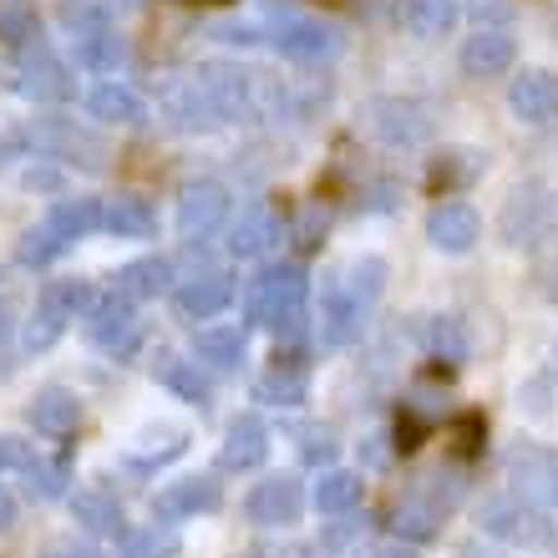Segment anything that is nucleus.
Wrapping results in <instances>:
<instances>
[{
  "label": "nucleus",
  "instance_id": "obj_34",
  "mask_svg": "<svg viewBox=\"0 0 558 558\" xmlns=\"http://www.w3.org/2000/svg\"><path fill=\"white\" fill-rule=\"evenodd\" d=\"M457 15H462L457 0H407V26H412L416 36H426V41L447 36V31L457 26Z\"/></svg>",
  "mask_w": 558,
  "mask_h": 558
},
{
  "label": "nucleus",
  "instance_id": "obj_11",
  "mask_svg": "<svg viewBox=\"0 0 558 558\" xmlns=\"http://www.w3.org/2000/svg\"><path fill=\"white\" fill-rule=\"evenodd\" d=\"M315 330H320V345H330V351H340V345L361 340V330H366V305L345 290V279H330V284H325L320 320H315Z\"/></svg>",
  "mask_w": 558,
  "mask_h": 558
},
{
  "label": "nucleus",
  "instance_id": "obj_32",
  "mask_svg": "<svg viewBox=\"0 0 558 558\" xmlns=\"http://www.w3.org/2000/svg\"><path fill=\"white\" fill-rule=\"evenodd\" d=\"M441 513H447V502L426 498V493H412V498H401V508H397V533L412 538V544H426V538L441 533Z\"/></svg>",
  "mask_w": 558,
  "mask_h": 558
},
{
  "label": "nucleus",
  "instance_id": "obj_22",
  "mask_svg": "<svg viewBox=\"0 0 558 558\" xmlns=\"http://www.w3.org/2000/svg\"><path fill=\"white\" fill-rule=\"evenodd\" d=\"M162 107H168V118H173L178 133H208V128H219V112H214V102H208V92L198 87V76L173 82L168 97H162Z\"/></svg>",
  "mask_w": 558,
  "mask_h": 558
},
{
  "label": "nucleus",
  "instance_id": "obj_40",
  "mask_svg": "<svg viewBox=\"0 0 558 558\" xmlns=\"http://www.w3.org/2000/svg\"><path fill=\"white\" fill-rule=\"evenodd\" d=\"M178 554V533L173 529H137L122 533L118 558H173Z\"/></svg>",
  "mask_w": 558,
  "mask_h": 558
},
{
  "label": "nucleus",
  "instance_id": "obj_4",
  "mask_svg": "<svg viewBox=\"0 0 558 558\" xmlns=\"http://www.w3.org/2000/svg\"><path fill=\"white\" fill-rule=\"evenodd\" d=\"M558 223V198L548 183H518L498 214V234L508 244H538Z\"/></svg>",
  "mask_w": 558,
  "mask_h": 558
},
{
  "label": "nucleus",
  "instance_id": "obj_36",
  "mask_svg": "<svg viewBox=\"0 0 558 558\" xmlns=\"http://www.w3.org/2000/svg\"><path fill=\"white\" fill-rule=\"evenodd\" d=\"M46 219L57 223L61 234H66V239L76 244L82 234H92V229H102V198H61V204L51 208Z\"/></svg>",
  "mask_w": 558,
  "mask_h": 558
},
{
  "label": "nucleus",
  "instance_id": "obj_6",
  "mask_svg": "<svg viewBox=\"0 0 558 558\" xmlns=\"http://www.w3.org/2000/svg\"><path fill=\"white\" fill-rule=\"evenodd\" d=\"M508 483L523 502L554 513L558 508V457L548 447H533V441H518L508 452Z\"/></svg>",
  "mask_w": 558,
  "mask_h": 558
},
{
  "label": "nucleus",
  "instance_id": "obj_7",
  "mask_svg": "<svg viewBox=\"0 0 558 558\" xmlns=\"http://www.w3.org/2000/svg\"><path fill=\"white\" fill-rule=\"evenodd\" d=\"M229 214H234V198H229V189H223L219 178H198V183H189V189L178 193V234L193 239V244L219 234L223 223H229Z\"/></svg>",
  "mask_w": 558,
  "mask_h": 558
},
{
  "label": "nucleus",
  "instance_id": "obj_8",
  "mask_svg": "<svg viewBox=\"0 0 558 558\" xmlns=\"http://www.w3.org/2000/svg\"><path fill=\"white\" fill-rule=\"evenodd\" d=\"M269 41H275L279 57H290V61H330L345 46V36H340V26L315 21V15H284Z\"/></svg>",
  "mask_w": 558,
  "mask_h": 558
},
{
  "label": "nucleus",
  "instance_id": "obj_27",
  "mask_svg": "<svg viewBox=\"0 0 558 558\" xmlns=\"http://www.w3.org/2000/svg\"><path fill=\"white\" fill-rule=\"evenodd\" d=\"M102 229L118 239H147L158 229V214H153V204L137 198V193H118V198L102 204Z\"/></svg>",
  "mask_w": 558,
  "mask_h": 558
},
{
  "label": "nucleus",
  "instance_id": "obj_19",
  "mask_svg": "<svg viewBox=\"0 0 558 558\" xmlns=\"http://www.w3.org/2000/svg\"><path fill=\"white\" fill-rule=\"evenodd\" d=\"M508 107H513L518 122H533V128L558 122V72L513 76V87H508Z\"/></svg>",
  "mask_w": 558,
  "mask_h": 558
},
{
  "label": "nucleus",
  "instance_id": "obj_10",
  "mask_svg": "<svg viewBox=\"0 0 558 558\" xmlns=\"http://www.w3.org/2000/svg\"><path fill=\"white\" fill-rule=\"evenodd\" d=\"M244 513H250V523H259V529H290V523H300V513H305V487H300V477H284V472L265 477V483H254Z\"/></svg>",
  "mask_w": 558,
  "mask_h": 558
},
{
  "label": "nucleus",
  "instance_id": "obj_30",
  "mask_svg": "<svg viewBox=\"0 0 558 558\" xmlns=\"http://www.w3.org/2000/svg\"><path fill=\"white\" fill-rule=\"evenodd\" d=\"M72 46H76V66H87V72H118L128 61V41L112 26L82 31V36H72Z\"/></svg>",
  "mask_w": 558,
  "mask_h": 558
},
{
  "label": "nucleus",
  "instance_id": "obj_28",
  "mask_svg": "<svg viewBox=\"0 0 558 558\" xmlns=\"http://www.w3.org/2000/svg\"><path fill=\"white\" fill-rule=\"evenodd\" d=\"M193 355L214 371H234L244 361V325H204L193 336Z\"/></svg>",
  "mask_w": 558,
  "mask_h": 558
},
{
  "label": "nucleus",
  "instance_id": "obj_12",
  "mask_svg": "<svg viewBox=\"0 0 558 558\" xmlns=\"http://www.w3.org/2000/svg\"><path fill=\"white\" fill-rule=\"evenodd\" d=\"M31 147L41 158H66V162H87V168H102V143L92 133H82L76 122L66 118H41L31 122Z\"/></svg>",
  "mask_w": 558,
  "mask_h": 558
},
{
  "label": "nucleus",
  "instance_id": "obj_43",
  "mask_svg": "<svg viewBox=\"0 0 558 558\" xmlns=\"http://www.w3.org/2000/svg\"><path fill=\"white\" fill-rule=\"evenodd\" d=\"M162 386L178 391L183 401H208V376L198 371V361H168L162 366Z\"/></svg>",
  "mask_w": 558,
  "mask_h": 558
},
{
  "label": "nucleus",
  "instance_id": "obj_57",
  "mask_svg": "<svg viewBox=\"0 0 558 558\" xmlns=\"http://www.w3.org/2000/svg\"><path fill=\"white\" fill-rule=\"evenodd\" d=\"M178 5H223V0H178Z\"/></svg>",
  "mask_w": 558,
  "mask_h": 558
},
{
  "label": "nucleus",
  "instance_id": "obj_38",
  "mask_svg": "<svg viewBox=\"0 0 558 558\" xmlns=\"http://www.w3.org/2000/svg\"><path fill=\"white\" fill-rule=\"evenodd\" d=\"M41 36V15L31 0H0V41L5 46H31Z\"/></svg>",
  "mask_w": 558,
  "mask_h": 558
},
{
  "label": "nucleus",
  "instance_id": "obj_56",
  "mask_svg": "<svg viewBox=\"0 0 558 558\" xmlns=\"http://www.w3.org/2000/svg\"><path fill=\"white\" fill-rule=\"evenodd\" d=\"M457 558H498V554H487V548H477V544H472V548H462V554H457Z\"/></svg>",
  "mask_w": 558,
  "mask_h": 558
},
{
  "label": "nucleus",
  "instance_id": "obj_33",
  "mask_svg": "<svg viewBox=\"0 0 558 558\" xmlns=\"http://www.w3.org/2000/svg\"><path fill=\"white\" fill-rule=\"evenodd\" d=\"M361 472H320V483H315V513H351L355 502H361Z\"/></svg>",
  "mask_w": 558,
  "mask_h": 558
},
{
  "label": "nucleus",
  "instance_id": "obj_39",
  "mask_svg": "<svg viewBox=\"0 0 558 558\" xmlns=\"http://www.w3.org/2000/svg\"><path fill=\"white\" fill-rule=\"evenodd\" d=\"M483 173V153H447V158H437L432 162V189H441V193H452V189H462V183H472V178Z\"/></svg>",
  "mask_w": 558,
  "mask_h": 558
},
{
  "label": "nucleus",
  "instance_id": "obj_13",
  "mask_svg": "<svg viewBox=\"0 0 558 558\" xmlns=\"http://www.w3.org/2000/svg\"><path fill=\"white\" fill-rule=\"evenodd\" d=\"M366 122H371V133L391 147H422L426 137H432V118H426L416 102H407V97H381V102H371Z\"/></svg>",
  "mask_w": 558,
  "mask_h": 558
},
{
  "label": "nucleus",
  "instance_id": "obj_3",
  "mask_svg": "<svg viewBox=\"0 0 558 558\" xmlns=\"http://www.w3.org/2000/svg\"><path fill=\"white\" fill-rule=\"evenodd\" d=\"M92 305H97V294H92L87 279H51L41 290V305H36V315H31V325H26V351H46V345H51L76 315H87Z\"/></svg>",
  "mask_w": 558,
  "mask_h": 558
},
{
  "label": "nucleus",
  "instance_id": "obj_58",
  "mask_svg": "<svg viewBox=\"0 0 558 558\" xmlns=\"http://www.w3.org/2000/svg\"><path fill=\"white\" fill-rule=\"evenodd\" d=\"M254 558H259V554H254Z\"/></svg>",
  "mask_w": 558,
  "mask_h": 558
},
{
  "label": "nucleus",
  "instance_id": "obj_21",
  "mask_svg": "<svg viewBox=\"0 0 558 558\" xmlns=\"http://www.w3.org/2000/svg\"><path fill=\"white\" fill-rule=\"evenodd\" d=\"M279 234H284V223H279L275 208L250 204L234 219V229H229V254H239V259H259V254H269L279 244Z\"/></svg>",
  "mask_w": 558,
  "mask_h": 558
},
{
  "label": "nucleus",
  "instance_id": "obj_47",
  "mask_svg": "<svg viewBox=\"0 0 558 558\" xmlns=\"http://www.w3.org/2000/svg\"><path fill=\"white\" fill-rule=\"evenodd\" d=\"M468 15L477 21V31L483 26L508 31V21H513V0H468Z\"/></svg>",
  "mask_w": 558,
  "mask_h": 558
},
{
  "label": "nucleus",
  "instance_id": "obj_55",
  "mask_svg": "<svg viewBox=\"0 0 558 558\" xmlns=\"http://www.w3.org/2000/svg\"><path fill=\"white\" fill-rule=\"evenodd\" d=\"M5 336H11V300H0V345H5Z\"/></svg>",
  "mask_w": 558,
  "mask_h": 558
},
{
  "label": "nucleus",
  "instance_id": "obj_15",
  "mask_svg": "<svg viewBox=\"0 0 558 558\" xmlns=\"http://www.w3.org/2000/svg\"><path fill=\"white\" fill-rule=\"evenodd\" d=\"M173 300L183 320H214V315H223V310L234 305V279L223 275V269H204V275L183 279L173 290Z\"/></svg>",
  "mask_w": 558,
  "mask_h": 558
},
{
  "label": "nucleus",
  "instance_id": "obj_53",
  "mask_svg": "<svg viewBox=\"0 0 558 558\" xmlns=\"http://www.w3.org/2000/svg\"><path fill=\"white\" fill-rule=\"evenodd\" d=\"M544 290H548V300L558 305V259L554 265H544Z\"/></svg>",
  "mask_w": 558,
  "mask_h": 558
},
{
  "label": "nucleus",
  "instance_id": "obj_17",
  "mask_svg": "<svg viewBox=\"0 0 558 558\" xmlns=\"http://www.w3.org/2000/svg\"><path fill=\"white\" fill-rule=\"evenodd\" d=\"M269 457V426L259 416H234L219 441V472H254Z\"/></svg>",
  "mask_w": 558,
  "mask_h": 558
},
{
  "label": "nucleus",
  "instance_id": "obj_5",
  "mask_svg": "<svg viewBox=\"0 0 558 558\" xmlns=\"http://www.w3.org/2000/svg\"><path fill=\"white\" fill-rule=\"evenodd\" d=\"M198 87L208 92V102H214V112H219V122H244V118H254L259 107H265V82L254 72H239V66H198Z\"/></svg>",
  "mask_w": 558,
  "mask_h": 558
},
{
  "label": "nucleus",
  "instance_id": "obj_45",
  "mask_svg": "<svg viewBox=\"0 0 558 558\" xmlns=\"http://www.w3.org/2000/svg\"><path fill=\"white\" fill-rule=\"evenodd\" d=\"M336 452H340V441H336V432H330V426H305V432H300V457H305L310 468L336 462Z\"/></svg>",
  "mask_w": 558,
  "mask_h": 558
},
{
  "label": "nucleus",
  "instance_id": "obj_50",
  "mask_svg": "<svg viewBox=\"0 0 558 558\" xmlns=\"http://www.w3.org/2000/svg\"><path fill=\"white\" fill-rule=\"evenodd\" d=\"M214 36L219 41H229V46H254L259 36H254V26H214Z\"/></svg>",
  "mask_w": 558,
  "mask_h": 558
},
{
  "label": "nucleus",
  "instance_id": "obj_37",
  "mask_svg": "<svg viewBox=\"0 0 558 558\" xmlns=\"http://www.w3.org/2000/svg\"><path fill=\"white\" fill-rule=\"evenodd\" d=\"M26 498L31 502H51V498H61V493H66V477H72V468H66V462H46V457H31L26 468Z\"/></svg>",
  "mask_w": 558,
  "mask_h": 558
},
{
  "label": "nucleus",
  "instance_id": "obj_51",
  "mask_svg": "<svg viewBox=\"0 0 558 558\" xmlns=\"http://www.w3.org/2000/svg\"><path fill=\"white\" fill-rule=\"evenodd\" d=\"M5 529H15V498L0 487V533H5Z\"/></svg>",
  "mask_w": 558,
  "mask_h": 558
},
{
  "label": "nucleus",
  "instance_id": "obj_46",
  "mask_svg": "<svg viewBox=\"0 0 558 558\" xmlns=\"http://www.w3.org/2000/svg\"><path fill=\"white\" fill-rule=\"evenodd\" d=\"M483 437H487V422L477 412H468V416H457V422H452V447L462 457H477V452H483Z\"/></svg>",
  "mask_w": 558,
  "mask_h": 558
},
{
  "label": "nucleus",
  "instance_id": "obj_31",
  "mask_svg": "<svg viewBox=\"0 0 558 558\" xmlns=\"http://www.w3.org/2000/svg\"><path fill=\"white\" fill-rule=\"evenodd\" d=\"M422 345L432 361H447V366H462L468 361V330H462V320L457 315H432V320L422 325Z\"/></svg>",
  "mask_w": 558,
  "mask_h": 558
},
{
  "label": "nucleus",
  "instance_id": "obj_9",
  "mask_svg": "<svg viewBox=\"0 0 558 558\" xmlns=\"http://www.w3.org/2000/svg\"><path fill=\"white\" fill-rule=\"evenodd\" d=\"M21 97H31V102H72L76 92V76L66 72V61L51 57V46L31 41L26 57H21Z\"/></svg>",
  "mask_w": 558,
  "mask_h": 558
},
{
  "label": "nucleus",
  "instance_id": "obj_41",
  "mask_svg": "<svg viewBox=\"0 0 558 558\" xmlns=\"http://www.w3.org/2000/svg\"><path fill=\"white\" fill-rule=\"evenodd\" d=\"M147 447H133V468H162V462H173L189 441H183V432L178 426H162V432H147Z\"/></svg>",
  "mask_w": 558,
  "mask_h": 558
},
{
  "label": "nucleus",
  "instance_id": "obj_2",
  "mask_svg": "<svg viewBox=\"0 0 558 558\" xmlns=\"http://www.w3.org/2000/svg\"><path fill=\"white\" fill-rule=\"evenodd\" d=\"M477 523H483V533H493V538H502V544H513V548H548L554 544V523L544 518V508L523 502L518 493L487 498L483 508H477Z\"/></svg>",
  "mask_w": 558,
  "mask_h": 558
},
{
  "label": "nucleus",
  "instance_id": "obj_14",
  "mask_svg": "<svg viewBox=\"0 0 558 558\" xmlns=\"http://www.w3.org/2000/svg\"><path fill=\"white\" fill-rule=\"evenodd\" d=\"M87 336L92 345H102V351L122 355V351H133V340H137V310L128 294H102L97 305L87 310Z\"/></svg>",
  "mask_w": 558,
  "mask_h": 558
},
{
  "label": "nucleus",
  "instance_id": "obj_49",
  "mask_svg": "<svg viewBox=\"0 0 558 558\" xmlns=\"http://www.w3.org/2000/svg\"><path fill=\"white\" fill-rule=\"evenodd\" d=\"M31 462V441L21 437H0V472H21Z\"/></svg>",
  "mask_w": 558,
  "mask_h": 558
},
{
  "label": "nucleus",
  "instance_id": "obj_44",
  "mask_svg": "<svg viewBox=\"0 0 558 558\" xmlns=\"http://www.w3.org/2000/svg\"><path fill=\"white\" fill-rule=\"evenodd\" d=\"M345 290H351L361 305H371V300L386 290V265L381 259H355V265L345 269Z\"/></svg>",
  "mask_w": 558,
  "mask_h": 558
},
{
  "label": "nucleus",
  "instance_id": "obj_35",
  "mask_svg": "<svg viewBox=\"0 0 558 558\" xmlns=\"http://www.w3.org/2000/svg\"><path fill=\"white\" fill-rule=\"evenodd\" d=\"M72 250V239L61 234L57 223L46 219V223H36V229H26V234H21V244H15V259H21V265H51V259H57V254H66Z\"/></svg>",
  "mask_w": 558,
  "mask_h": 558
},
{
  "label": "nucleus",
  "instance_id": "obj_1",
  "mask_svg": "<svg viewBox=\"0 0 558 558\" xmlns=\"http://www.w3.org/2000/svg\"><path fill=\"white\" fill-rule=\"evenodd\" d=\"M305 305H310V279L300 265H269L244 294L250 325H269L279 336H300L305 330Z\"/></svg>",
  "mask_w": 558,
  "mask_h": 558
},
{
  "label": "nucleus",
  "instance_id": "obj_52",
  "mask_svg": "<svg viewBox=\"0 0 558 558\" xmlns=\"http://www.w3.org/2000/svg\"><path fill=\"white\" fill-rule=\"evenodd\" d=\"M371 558H416V548L412 544H386V548H376Z\"/></svg>",
  "mask_w": 558,
  "mask_h": 558
},
{
  "label": "nucleus",
  "instance_id": "obj_20",
  "mask_svg": "<svg viewBox=\"0 0 558 558\" xmlns=\"http://www.w3.org/2000/svg\"><path fill=\"white\" fill-rule=\"evenodd\" d=\"M513 61H518V41L508 36V31H498V26H483L477 36L462 41V72L477 76V82L513 72Z\"/></svg>",
  "mask_w": 558,
  "mask_h": 558
},
{
  "label": "nucleus",
  "instance_id": "obj_54",
  "mask_svg": "<svg viewBox=\"0 0 558 558\" xmlns=\"http://www.w3.org/2000/svg\"><path fill=\"white\" fill-rule=\"evenodd\" d=\"M26 189H57V173H36V168H31V173H26Z\"/></svg>",
  "mask_w": 558,
  "mask_h": 558
},
{
  "label": "nucleus",
  "instance_id": "obj_18",
  "mask_svg": "<svg viewBox=\"0 0 558 558\" xmlns=\"http://www.w3.org/2000/svg\"><path fill=\"white\" fill-rule=\"evenodd\" d=\"M426 239L441 254H468L483 239V219L472 214V204H437L426 214Z\"/></svg>",
  "mask_w": 558,
  "mask_h": 558
},
{
  "label": "nucleus",
  "instance_id": "obj_24",
  "mask_svg": "<svg viewBox=\"0 0 558 558\" xmlns=\"http://www.w3.org/2000/svg\"><path fill=\"white\" fill-rule=\"evenodd\" d=\"M26 416L41 437H72L76 422H82V401H76L72 391H61V386H46L41 397L31 401Z\"/></svg>",
  "mask_w": 558,
  "mask_h": 558
},
{
  "label": "nucleus",
  "instance_id": "obj_29",
  "mask_svg": "<svg viewBox=\"0 0 558 558\" xmlns=\"http://www.w3.org/2000/svg\"><path fill=\"white\" fill-rule=\"evenodd\" d=\"M254 397L269 401V407H300L310 397V376L300 361H275V366L254 381Z\"/></svg>",
  "mask_w": 558,
  "mask_h": 558
},
{
  "label": "nucleus",
  "instance_id": "obj_23",
  "mask_svg": "<svg viewBox=\"0 0 558 558\" xmlns=\"http://www.w3.org/2000/svg\"><path fill=\"white\" fill-rule=\"evenodd\" d=\"M72 523L82 533H97V538H118L122 533V502L102 487H87V493H72Z\"/></svg>",
  "mask_w": 558,
  "mask_h": 558
},
{
  "label": "nucleus",
  "instance_id": "obj_48",
  "mask_svg": "<svg viewBox=\"0 0 558 558\" xmlns=\"http://www.w3.org/2000/svg\"><path fill=\"white\" fill-rule=\"evenodd\" d=\"M41 558H102V548H92L87 538L66 533V538H51V544L41 548Z\"/></svg>",
  "mask_w": 558,
  "mask_h": 558
},
{
  "label": "nucleus",
  "instance_id": "obj_25",
  "mask_svg": "<svg viewBox=\"0 0 558 558\" xmlns=\"http://www.w3.org/2000/svg\"><path fill=\"white\" fill-rule=\"evenodd\" d=\"M87 112L112 122V128H143L147 122V102L133 87H122V82H102V87L87 97Z\"/></svg>",
  "mask_w": 558,
  "mask_h": 558
},
{
  "label": "nucleus",
  "instance_id": "obj_16",
  "mask_svg": "<svg viewBox=\"0 0 558 558\" xmlns=\"http://www.w3.org/2000/svg\"><path fill=\"white\" fill-rule=\"evenodd\" d=\"M223 502V487L214 483V477H178V483H168L153 498V518H162V523H178V518H198V513H214Z\"/></svg>",
  "mask_w": 558,
  "mask_h": 558
},
{
  "label": "nucleus",
  "instance_id": "obj_26",
  "mask_svg": "<svg viewBox=\"0 0 558 558\" xmlns=\"http://www.w3.org/2000/svg\"><path fill=\"white\" fill-rule=\"evenodd\" d=\"M118 294H128V300H158V294L173 290V259H162V254H153V259H133V265H122L118 284H112Z\"/></svg>",
  "mask_w": 558,
  "mask_h": 558
},
{
  "label": "nucleus",
  "instance_id": "obj_42",
  "mask_svg": "<svg viewBox=\"0 0 558 558\" xmlns=\"http://www.w3.org/2000/svg\"><path fill=\"white\" fill-rule=\"evenodd\" d=\"M61 26L72 31V36L112 26V5H107V0H61Z\"/></svg>",
  "mask_w": 558,
  "mask_h": 558
}]
</instances>
